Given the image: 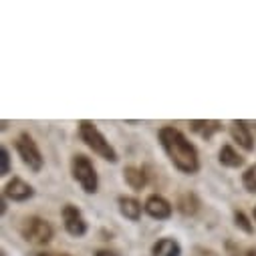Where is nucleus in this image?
Instances as JSON below:
<instances>
[{
  "instance_id": "18",
  "label": "nucleus",
  "mask_w": 256,
  "mask_h": 256,
  "mask_svg": "<svg viewBox=\"0 0 256 256\" xmlns=\"http://www.w3.org/2000/svg\"><path fill=\"white\" fill-rule=\"evenodd\" d=\"M8 172H10V154L2 146L0 148V176H6Z\"/></svg>"
},
{
  "instance_id": "10",
  "label": "nucleus",
  "mask_w": 256,
  "mask_h": 256,
  "mask_svg": "<svg viewBox=\"0 0 256 256\" xmlns=\"http://www.w3.org/2000/svg\"><path fill=\"white\" fill-rule=\"evenodd\" d=\"M117 204H119L121 216H125L127 220H132V222H138L140 220V216H142V204L136 198H132V196H119Z\"/></svg>"
},
{
  "instance_id": "5",
  "label": "nucleus",
  "mask_w": 256,
  "mask_h": 256,
  "mask_svg": "<svg viewBox=\"0 0 256 256\" xmlns=\"http://www.w3.org/2000/svg\"><path fill=\"white\" fill-rule=\"evenodd\" d=\"M52 226L38 216H30L20 224V236L30 244H46L52 238Z\"/></svg>"
},
{
  "instance_id": "2",
  "label": "nucleus",
  "mask_w": 256,
  "mask_h": 256,
  "mask_svg": "<svg viewBox=\"0 0 256 256\" xmlns=\"http://www.w3.org/2000/svg\"><path fill=\"white\" fill-rule=\"evenodd\" d=\"M79 136H81V140L85 142V146H87L89 150H93L99 158H103V160H107V162H111V164L117 162V152H115V148L107 142V138L99 132V127H97L93 121H81V123H79Z\"/></svg>"
},
{
  "instance_id": "15",
  "label": "nucleus",
  "mask_w": 256,
  "mask_h": 256,
  "mask_svg": "<svg viewBox=\"0 0 256 256\" xmlns=\"http://www.w3.org/2000/svg\"><path fill=\"white\" fill-rule=\"evenodd\" d=\"M200 208V200L196 198V194H192V192H188V194H182L180 200H178V210L184 214V216H194Z\"/></svg>"
},
{
  "instance_id": "21",
  "label": "nucleus",
  "mask_w": 256,
  "mask_h": 256,
  "mask_svg": "<svg viewBox=\"0 0 256 256\" xmlns=\"http://www.w3.org/2000/svg\"><path fill=\"white\" fill-rule=\"evenodd\" d=\"M0 212H6V200H4V196H2V200H0Z\"/></svg>"
},
{
  "instance_id": "25",
  "label": "nucleus",
  "mask_w": 256,
  "mask_h": 256,
  "mask_svg": "<svg viewBox=\"0 0 256 256\" xmlns=\"http://www.w3.org/2000/svg\"><path fill=\"white\" fill-rule=\"evenodd\" d=\"M254 218H256V208H254Z\"/></svg>"
},
{
  "instance_id": "6",
  "label": "nucleus",
  "mask_w": 256,
  "mask_h": 256,
  "mask_svg": "<svg viewBox=\"0 0 256 256\" xmlns=\"http://www.w3.org/2000/svg\"><path fill=\"white\" fill-rule=\"evenodd\" d=\"M60 216H62V222H65V230L75 236V238H81L87 234V222L81 214V210L73 204H65L60 210Z\"/></svg>"
},
{
  "instance_id": "3",
  "label": "nucleus",
  "mask_w": 256,
  "mask_h": 256,
  "mask_svg": "<svg viewBox=\"0 0 256 256\" xmlns=\"http://www.w3.org/2000/svg\"><path fill=\"white\" fill-rule=\"evenodd\" d=\"M71 174L73 178L79 182V186L87 192V194H95L99 190V176L95 172V166L91 164V160L83 154L73 156L71 160Z\"/></svg>"
},
{
  "instance_id": "20",
  "label": "nucleus",
  "mask_w": 256,
  "mask_h": 256,
  "mask_svg": "<svg viewBox=\"0 0 256 256\" xmlns=\"http://www.w3.org/2000/svg\"><path fill=\"white\" fill-rule=\"evenodd\" d=\"M95 256H119V254H115V252H111V250H97Z\"/></svg>"
},
{
  "instance_id": "24",
  "label": "nucleus",
  "mask_w": 256,
  "mask_h": 256,
  "mask_svg": "<svg viewBox=\"0 0 256 256\" xmlns=\"http://www.w3.org/2000/svg\"><path fill=\"white\" fill-rule=\"evenodd\" d=\"M58 256H71V254H67V252H62V254H58Z\"/></svg>"
},
{
  "instance_id": "8",
  "label": "nucleus",
  "mask_w": 256,
  "mask_h": 256,
  "mask_svg": "<svg viewBox=\"0 0 256 256\" xmlns=\"http://www.w3.org/2000/svg\"><path fill=\"white\" fill-rule=\"evenodd\" d=\"M144 210H146L152 218H156V220H168V218L172 216V212H174L172 204H170L164 196H160V194L148 196V200H146V204H144Z\"/></svg>"
},
{
  "instance_id": "12",
  "label": "nucleus",
  "mask_w": 256,
  "mask_h": 256,
  "mask_svg": "<svg viewBox=\"0 0 256 256\" xmlns=\"http://www.w3.org/2000/svg\"><path fill=\"white\" fill-rule=\"evenodd\" d=\"M123 178H125V182H127V186L130 188H134V190H144L146 188V184H148V178H146V172L144 170H140V168H136V166H127L125 170H123Z\"/></svg>"
},
{
  "instance_id": "1",
  "label": "nucleus",
  "mask_w": 256,
  "mask_h": 256,
  "mask_svg": "<svg viewBox=\"0 0 256 256\" xmlns=\"http://www.w3.org/2000/svg\"><path fill=\"white\" fill-rule=\"evenodd\" d=\"M160 144L166 152V156L170 158V162L174 164V168H178L184 174H196L200 170V158H198V150L192 144L178 127L174 125H164L160 134Z\"/></svg>"
},
{
  "instance_id": "16",
  "label": "nucleus",
  "mask_w": 256,
  "mask_h": 256,
  "mask_svg": "<svg viewBox=\"0 0 256 256\" xmlns=\"http://www.w3.org/2000/svg\"><path fill=\"white\" fill-rule=\"evenodd\" d=\"M242 186L246 188V192H250V194H256V164L250 166L242 174Z\"/></svg>"
},
{
  "instance_id": "22",
  "label": "nucleus",
  "mask_w": 256,
  "mask_h": 256,
  "mask_svg": "<svg viewBox=\"0 0 256 256\" xmlns=\"http://www.w3.org/2000/svg\"><path fill=\"white\" fill-rule=\"evenodd\" d=\"M246 256H256V248H248L246 250Z\"/></svg>"
},
{
  "instance_id": "11",
  "label": "nucleus",
  "mask_w": 256,
  "mask_h": 256,
  "mask_svg": "<svg viewBox=\"0 0 256 256\" xmlns=\"http://www.w3.org/2000/svg\"><path fill=\"white\" fill-rule=\"evenodd\" d=\"M192 132L198 134L204 140H210L214 134H218L222 130V123L220 121H204V119H196V121H190Z\"/></svg>"
},
{
  "instance_id": "13",
  "label": "nucleus",
  "mask_w": 256,
  "mask_h": 256,
  "mask_svg": "<svg viewBox=\"0 0 256 256\" xmlns=\"http://www.w3.org/2000/svg\"><path fill=\"white\" fill-rule=\"evenodd\" d=\"M154 256H182V248L174 238H162L152 248Z\"/></svg>"
},
{
  "instance_id": "17",
  "label": "nucleus",
  "mask_w": 256,
  "mask_h": 256,
  "mask_svg": "<svg viewBox=\"0 0 256 256\" xmlns=\"http://www.w3.org/2000/svg\"><path fill=\"white\" fill-rule=\"evenodd\" d=\"M234 224H236L242 232H246V234H252V232H254V228H252V224H250L248 216H246L244 212H240V210H236V212H234Z\"/></svg>"
},
{
  "instance_id": "7",
  "label": "nucleus",
  "mask_w": 256,
  "mask_h": 256,
  "mask_svg": "<svg viewBox=\"0 0 256 256\" xmlns=\"http://www.w3.org/2000/svg\"><path fill=\"white\" fill-rule=\"evenodd\" d=\"M2 196L8 198V200H12V202H26V200H30V198L34 196V190H32V186L26 184L22 178H12V180L4 186Z\"/></svg>"
},
{
  "instance_id": "23",
  "label": "nucleus",
  "mask_w": 256,
  "mask_h": 256,
  "mask_svg": "<svg viewBox=\"0 0 256 256\" xmlns=\"http://www.w3.org/2000/svg\"><path fill=\"white\" fill-rule=\"evenodd\" d=\"M32 256H50V254H48V252H34Z\"/></svg>"
},
{
  "instance_id": "19",
  "label": "nucleus",
  "mask_w": 256,
  "mask_h": 256,
  "mask_svg": "<svg viewBox=\"0 0 256 256\" xmlns=\"http://www.w3.org/2000/svg\"><path fill=\"white\" fill-rule=\"evenodd\" d=\"M226 250H228V254H230V256H246V254H242V252H240V248H238L232 240H228V242H226Z\"/></svg>"
},
{
  "instance_id": "9",
  "label": "nucleus",
  "mask_w": 256,
  "mask_h": 256,
  "mask_svg": "<svg viewBox=\"0 0 256 256\" xmlns=\"http://www.w3.org/2000/svg\"><path fill=\"white\" fill-rule=\"evenodd\" d=\"M230 136L244 152H254V138H252V132H250L246 121H242V119L232 121L230 123Z\"/></svg>"
},
{
  "instance_id": "14",
  "label": "nucleus",
  "mask_w": 256,
  "mask_h": 256,
  "mask_svg": "<svg viewBox=\"0 0 256 256\" xmlns=\"http://www.w3.org/2000/svg\"><path fill=\"white\" fill-rule=\"evenodd\" d=\"M218 160L222 166L226 168H242L244 166V158L232 148V146H222L220 154H218Z\"/></svg>"
},
{
  "instance_id": "4",
  "label": "nucleus",
  "mask_w": 256,
  "mask_h": 256,
  "mask_svg": "<svg viewBox=\"0 0 256 256\" xmlns=\"http://www.w3.org/2000/svg\"><path fill=\"white\" fill-rule=\"evenodd\" d=\"M14 148H16V152H18L22 164L28 166V170H32V172H40V170H42L44 158H42V154H40V150H38V146H36V142L32 140L30 134L22 132V134L16 138Z\"/></svg>"
}]
</instances>
